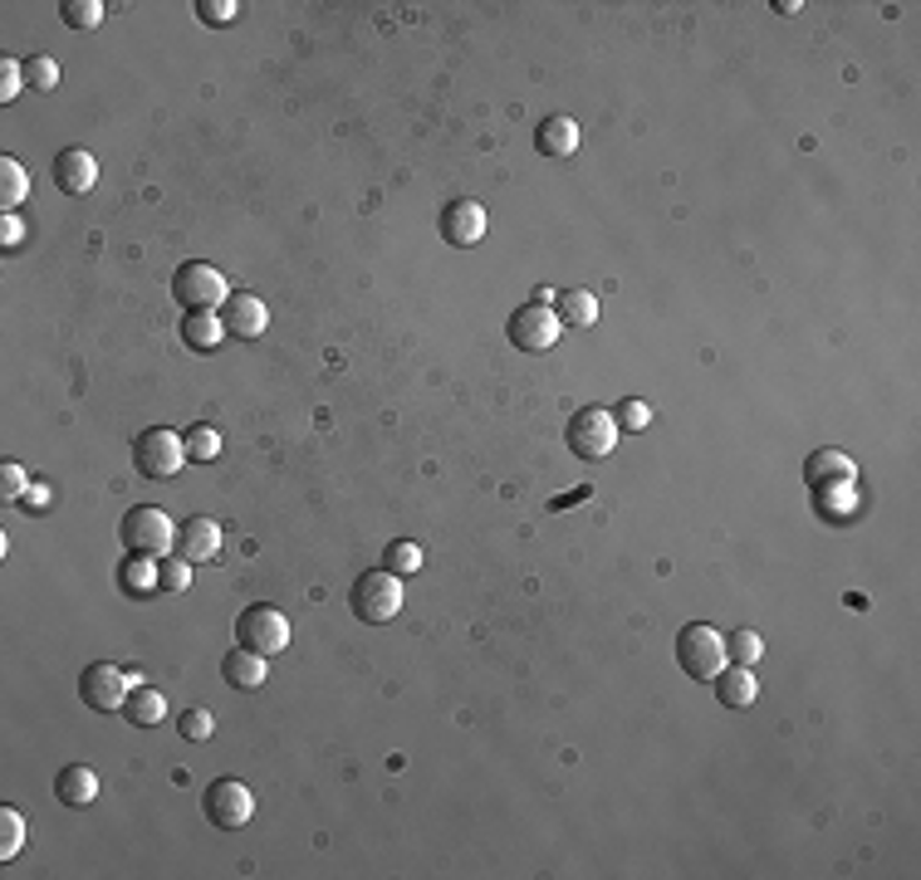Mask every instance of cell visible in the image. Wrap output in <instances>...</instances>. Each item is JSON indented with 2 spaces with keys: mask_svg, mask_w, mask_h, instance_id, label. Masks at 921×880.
I'll use <instances>...</instances> for the list:
<instances>
[{
  "mask_svg": "<svg viewBox=\"0 0 921 880\" xmlns=\"http://www.w3.org/2000/svg\"><path fill=\"white\" fill-rule=\"evenodd\" d=\"M506 333H510V343L520 353H549L559 343V333H564V324H559V314L549 304H525V308H515L510 314V324H506Z\"/></svg>",
  "mask_w": 921,
  "mask_h": 880,
  "instance_id": "9",
  "label": "cell"
},
{
  "mask_svg": "<svg viewBox=\"0 0 921 880\" xmlns=\"http://www.w3.org/2000/svg\"><path fill=\"white\" fill-rule=\"evenodd\" d=\"M0 240H6V250H16V245H20V220L16 216L0 220Z\"/></svg>",
  "mask_w": 921,
  "mask_h": 880,
  "instance_id": "37",
  "label": "cell"
},
{
  "mask_svg": "<svg viewBox=\"0 0 921 880\" xmlns=\"http://www.w3.org/2000/svg\"><path fill=\"white\" fill-rule=\"evenodd\" d=\"M123 714H128V724L153 729V724H163L167 719V700L157 695V690H147V685H133L128 700H123Z\"/></svg>",
  "mask_w": 921,
  "mask_h": 880,
  "instance_id": "22",
  "label": "cell"
},
{
  "mask_svg": "<svg viewBox=\"0 0 921 880\" xmlns=\"http://www.w3.org/2000/svg\"><path fill=\"white\" fill-rule=\"evenodd\" d=\"M202 808H206V822L212 827H221V832H241V827L255 817V792L245 783H236V778H216V783L202 792Z\"/></svg>",
  "mask_w": 921,
  "mask_h": 880,
  "instance_id": "7",
  "label": "cell"
},
{
  "mask_svg": "<svg viewBox=\"0 0 921 880\" xmlns=\"http://www.w3.org/2000/svg\"><path fill=\"white\" fill-rule=\"evenodd\" d=\"M59 83V65L49 55H30L25 59V89H35V93H49Z\"/></svg>",
  "mask_w": 921,
  "mask_h": 880,
  "instance_id": "27",
  "label": "cell"
},
{
  "mask_svg": "<svg viewBox=\"0 0 921 880\" xmlns=\"http://www.w3.org/2000/svg\"><path fill=\"white\" fill-rule=\"evenodd\" d=\"M55 798L65 802V808H89V802L98 798V773L94 768H84V763H69L65 773L55 778Z\"/></svg>",
  "mask_w": 921,
  "mask_h": 880,
  "instance_id": "18",
  "label": "cell"
},
{
  "mask_svg": "<svg viewBox=\"0 0 921 880\" xmlns=\"http://www.w3.org/2000/svg\"><path fill=\"white\" fill-rule=\"evenodd\" d=\"M804 479L814 490H829V485H853L858 479V465L849 461L843 451H814L804 461Z\"/></svg>",
  "mask_w": 921,
  "mask_h": 880,
  "instance_id": "16",
  "label": "cell"
},
{
  "mask_svg": "<svg viewBox=\"0 0 921 880\" xmlns=\"http://www.w3.org/2000/svg\"><path fill=\"white\" fill-rule=\"evenodd\" d=\"M613 421H618V431H647V421H653V406H647L643 396H623L618 412H613Z\"/></svg>",
  "mask_w": 921,
  "mask_h": 880,
  "instance_id": "30",
  "label": "cell"
},
{
  "mask_svg": "<svg viewBox=\"0 0 921 880\" xmlns=\"http://www.w3.org/2000/svg\"><path fill=\"white\" fill-rule=\"evenodd\" d=\"M349 606L363 626H383L402 612V582L388 567H368V573L349 587Z\"/></svg>",
  "mask_w": 921,
  "mask_h": 880,
  "instance_id": "1",
  "label": "cell"
},
{
  "mask_svg": "<svg viewBox=\"0 0 921 880\" xmlns=\"http://www.w3.org/2000/svg\"><path fill=\"white\" fill-rule=\"evenodd\" d=\"M187 436H177V431H143L138 441H133V469L147 479H172L182 465H187Z\"/></svg>",
  "mask_w": 921,
  "mask_h": 880,
  "instance_id": "4",
  "label": "cell"
},
{
  "mask_svg": "<svg viewBox=\"0 0 921 880\" xmlns=\"http://www.w3.org/2000/svg\"><path fill=\"white\" fill-rule=\"evenodd\" d=\"M118 538H123V548H128V557H153V563H163V557L177 548V524H172L163 510H153V504H138V510L123 518Z\"/></svg>",
  "mask_w": 921,
  "mask_h": 880,
  "instance_id": "2",
  "label": "cell"
},
{
  "mask_svg": "<svg viewBox=\"0 0 921 880\" xmlns=\"http://www.w3.org/2000/svg\"><path fill=\"white\" fill-rule=\"evenodd\" d=\"M177 729H182V739L202 743V739H212V734H216V719H212V710H187V714L177 719Z\"/></svg>",
  "mask_w": 921,
  "mask_h": 880,
  "instance_id": "33",
  "label": "cell"
},
{
  "mask_svg": "<svg viewBox=\"0 0 921 880\" xmlns=\"http://www.w3.org/2000/svg\"><path fill=\"white\" fill-rule=\"evenodd\" d=\"M726 655H731V665H755L760 655H765V641H760V631H735V636L726 641Z\"/></svg>",
  "mask_w": 921,
  "mask_h": 880,
  "instance_id": "28",
  "label": "cell"
},
{
  "mask_svg": "<svg viewBox=\"0 0 921 880\" xmlns=\"http://www.w3.org/2000/svg\"><path fill=\"white\" fill-rule=\"evenodd\" d=\"M677 665H682V671L692 675V680H716V675L731 665L726 636H721L716 626H706V622L682 626V636H677Z\"/></svg>",
  "mask_w": 921,
  "mask_h": 880,
  "instance_id": "3",
  "label": "cell"
},
{
  "mask_svg": "<svg viewBox=\"0 0 921 880\" xmlns=\"http://www.w3.org/2000/svg\"><path fill=\"white\" fill-rule=\"evenodd\" d=\"M422 557H427V553H422V543H392L388 557H383V567L402 577V573H417V567H422Z\"/></svg>",
  "mask_w": 921,
  "mask_h": 880,
  "instance_id": "31",
  "label": "cell"
},
{
  "mask_svg": "<svg viewBox=\"0 0 921 880\" xmlns=\"http://www.w3.org/2000/svg\"><path fill=\"white\" fill-rule=\"evenodd\" d=\"M0 494H6V500H20L25 494V469L20 465H0Z\"/></svg>",
  "mask_w": 921,
  "mask_h": 880,
  "instance_id": "36",
  "label": "cell"
},
{
  "mask_svg": "<svg viewBox=\"0 0 921 880\" xmlns=\"http://www.w3.org/2000/svg\"><path fill=\"white\" fill-rule=\"evenodd\" d=\"M221 675H226V685H236V690H261L270 680V655L236 646V651H226V661H221Z\"/></svg>",
  "mask_w": 921,
  "mask_h": 880,
  "instance_id": "15",
  "label": "cell"
},
{
  "mask_svg": "<svg viewBox=\"0 0 921 880\" xmlns=\"http://www.w3.org/2000/svg\"><path fill=\"white\" fill-rule=\"evenodd\" d=\"M535 142H539V152H545V157H574V152H579V142H584V128L574 118L555 113V118L539 122Z\"/></svg>",
  "mask_w": 921,
  "mask_h": 880,
  "instance_id": "17",
  "label": "cell"
},
{
  "mask_svg": "<svg viewBox=\"0 0 921 880\" xmlns=\"http://www.w3.org/2000/svg\"><path fill=\"white\" fill-rule=\"evenodd\" d=\"M555 314L564 328H594L598 324V299L588 289H564L555 294Z\"/></svg>",
  "mask_w": 921,
  "mask_h": 880,
  "instance_id": "21",
  "label": "cell"
},
{
  "mask_svg": "<svg viewBox=\"0 0 921 880\" xmlns=\"http://www.w3.org/2000/svg\"><path fill=\"white\" fill-rule=\"evenodd\" d=\"M25 89V65H16V59H0V103H16Z\"/></svg>",
  "mask_w": 921,
  "mask_h": 880,
  "instance_id": "34",
  "label": "cell"
},
{
  "mask_svg": "<svg viewBox=\"0 0 921 880\" xmlns=\"http://www.w3.org/2000/svg\"><path fill=\"white\" fill-rule=\"evenodd\" d=\"M94 181H98V162H94V152H84V147H65V152L55 157V186L65 196H84V191H94Z\"/></svg>",
  "mask_w": 921,
  "mask_h": 880,
  "instance_id": "13",
  "label": "cell"
},
{
  "mask_svg": "<svg viewBox=\"0 0 921 880\" xmlns=\"http://www.w3.org/2000/svg\"><path fill=\"white\" fill-rule=\"evenodd\" d=\"M128 690H133L128 671H118V665H108V661H94L89 671L79 675V700L89 704L94 714H114V710H123Z\"/></svg>",
  "mask_w": 921,
  "mask_h": 880,
  "instance_id": "10",
  "label": "cell"
},
{
  "mask_svg": "<svg viewBox=\"0 0 921 880\" xmlns=\"http://www.w3.org/2000/svg\"><path fill=\"white\" fill-rule=\"evenodd\" d=\"M196 16H202L206 24H231L241 16V6L236 0H196Z\"/></svg>",
  "mask_w": 921,
  "mask_h": 880,
  "instance_id": "35",
  "label": "cell"
},
{
  "mask_svg": "<svg viewBox=\"0 0 921 880\" xmlns=\"http://www.w3.org/2000/svg\"><path fill=\"white\" fill-rule=\"evenodd\" d=\"M187 455H192V461H216V455H221V436L212 426H192L187 431Z\"/></svg>",
  "mask_w": 921,
  "mask_h": 880,
  "instance_id": "32",
  "label": "cell"
},
{
  "mask_svg": "<svg viewBox=\"0 0 921 880\" xmlns=\"http://www.w3.org/2000/svg\"><path fill=\"white\" fill-rule=\"evenodd\" d=\"M177 543H182V557H187V563H216L221 548H226V533H221L216 518H187Z\"/></svg>",
  "mask_w": 921,
  "mask_h": 880,
  "instance_id": "14",
  "label": "cell"
},
{
  "mask_svg": "<svg viewBox=\"0 0 921 880\" xmlns=\"http://www.w3.org/2000/svg\"><path fill=\"white\" fill-rule=\"evenodd\" d=\"M221 318H226L231 338H261L270 324V308H265V299H255V294H231V299L221 304Z\"/></svg>",
  "mask_w": 921,
  "mask_h": 880,
  "instance_id": "12",
  "label": "cell"
},
{
  "mask_svg": "<svg viewBox=\"0 0 921 880\" xmlns=\"http://www.w3.org/2000/svg\"><path fill=\"white\" fill-rule=\"evenodd\" d=\"M236 641L245 651H261V655H280L290 646V616L280 612V606H245L241 622H236Z\"/></svg>",
  "mask_w": 921,
  "mask_h": 880,
  "instance_id": "5",
  "label": "cell"
},
{
  "mask_svg": "<svg viewBox=\"0 0 921 880\" xmlns=\"http://www.w3.org/2000/svg\"><path fill=\"white\" fill-rule=\"evenodd\" d=\"M25 847V817L16 808H0V861H16Z\"/></svg>",
  "mask_w": 921,
  "mask_h": 880,
  "instance_id": "26",
  "label": "cell"
},
{
  "mask_svg": "<svg viewBox=\"0 0 921 880\" xmlns=\"http://www.w3.org/2000/svg\"><path fill=\"white\" fill-rule=\"evenodd\" d=\"M569 451L579 455V461H604V455L618 451V421H613V412H604V406H584L579 416L569 421Z\"/></svg>",
  "mask_w": 921,
  "mask_h": 880,
  "instance_id": "6",
  "label": "cell"
},
{
  "mask_svg": "<svg viewBox=\"0 0 921 880\" xmlns=\"http://www.w3.org/2000/svg\"><path fill=\"white\" fill-rule=\"evenodd\" d=\"M157 587H163V592H187L192 587V563H187V557H163V563H157Z\"/></svg>",
  "mask_w": 921,
  "mask_h": 880,
  "instance_id": "29",
  "label": "cell"
},
{
  "mask_svg": "<svg viewBox=\"0 0 921 880\" xmlns=\"http://www.w3.org/2000/svg\"><path fill=\"white\" fill-rule=\"evenodd\" d=\"M182 338H187V348H196V353H212L216 343L226 338V318H221L216 308L187 314V318H182Z\"/></svg>",
  "mask_w": 921,
  "mask_h": 880,
  "instance_id": "20",
  "label": "cell"
},
{
  "mask_svg": "<svg viewBox=\"0 0 921 880\" xmlns=\"http://www.w3.org/2000/svg\"><path fill=\"white\" fill-rule=\"evenodd\" d=\"M104 0H65V6H59V16H65V24L69 30H98V24H104Z\"/></svg>",
  "mask_w": 921,
  "mask_h": 880,
  "instance_id": "24",
  "label": "cell"
},
{
  "mask_svg": "<svg viewBox=\"0 0 921 880\" xmlns=\"http://www.w3.org/2000/svg\"><path fill=\"white\" fill-rule=\"evenodd\" d=\"M441 240L457 245V250H471V245L486 240V206L481 201H451L441 206Z\"/></svg>",
  "mask_w": 921,
  "mask_h": 880,
  "instance_id": "11",
  "label": "cell"
},
{
  "mask_svg": "<svg viewBox=\"0 0 921 880\" xmlns=\"http://www.w3.org/2000/svg\"><path fill=\"white\" fill-rule=\"evenodd\" d=\"M755 695H760V680L751 675V665H726L716 675V700L726 710H745V704H755Z\"/></svg>",
  "mask_w": 921,
  "mask_h": 880,
  "instance_id": "19",
  "label": "cell"
},
{
  "mask_svg": "<svg viewBox=\"0 0 921 880\" xmlns=\"http://www.w3.org/2000/svg\"><path fill=\"white\" fill-rule=\"evenodd\" d=\"M172 294H177V304L187 308V314L221 308L231 299V294H226V275L212 269V265H202V259H192V265H182L177 275H172Z\"/></svg>",
  "mask_w": 921,
  "mask_h": 880,
  "instance_id": "8",
  "label": "cell"
},
{
  "mask_svg": "<svg viewBox=\"0 0 921 880\" xmlns=\"http://www.w3.org/2000/svg\"><path fill=\"white\" fill-rule=\"evenodd\" d=\"M153 587H157L153 557H128V563H123V592H133V597H147Z\"/></svg>",
  "mask_w": 921,
  "mask_h": 880,
  "instance_id": "25",
  "label": "cell"
},
{
  "mask_svg": "<svg viewBox=\"0 0 921 880\" xmlns=\"http://www.w3.org/2000/svg\"><path fill=\"white\" fill-rule=\"evenodd\" d=\"M30 196V171H25L16 157H6L0 162V206H6V216H16V206Z\"/></svg>",
  "mask_w": 921,
  "mask_h": 880,
  "instance_id": "23",
  "label": "cell"
}]
</instances>
